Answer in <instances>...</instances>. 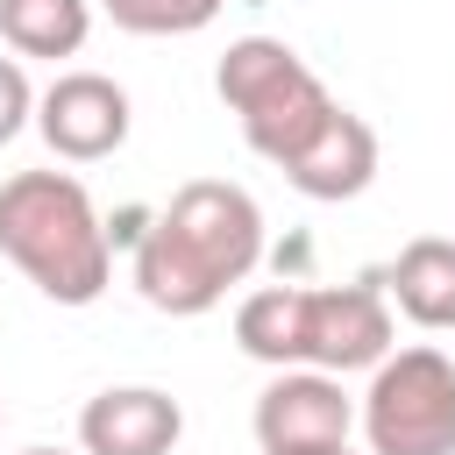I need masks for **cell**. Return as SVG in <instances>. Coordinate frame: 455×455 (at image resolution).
<instances>
[{"label": "cell", "mask_w": 455, "mask_h": 455, "mask_svg": "<svg viewBox=\"0 0 455 455\" xmlns=\"http://www.w3.org/2000/svg\"><path fill=\"white\" fill-rule=\"evenodd\" d=\"M263 263V206L228 178L178 185L135 235V291L156 313L199 320Z\"/></svg>", "instance_id": "1"}, {"label": "cell", "mask_w": 455, "mask_h": 455, "mask_svg": "<svg viewBox=\"0 0 455 455\" xmlns=\"http://www.w3.org/2000/svg\"><path fill=\"white\" fill-rule=\"evenodd\" d=\"M0 256L50 306H92L114 277V235L71 171H14L0 185Z\"/></svg>", "instance_id": "2"}, {"label": "cell", "mask_w": 455, "mask_h": 455, "mask_svg": "<svg viewBox=\"0 0 455 455\" xmlns=\"http://www.w3.org/2000/svg\"><path fill=\"white\" fill-rule=\"evenodd\" d=\"M213 92H220V107L242 121V142L263 156V164H291L313 135H320V121L341 107L327 85H320V71L291 50V43H277V36H235L228 50H220V64H213Z\"/></svg>", "instance_id": "3"}, {"label": "cell", "mask_w": 455, "mask_h": 455, "mask_svg": "<svg viewBox=\"0 0 455 455\" xmlns=\"http://www.w3.org/2000/svg\"><path fill=\"white\" fill-rule=\"evenodd\" d=\"M355 427L370 455H455V363L434 341L391 348L370 370Z\"/></svg>", "instance_id": "4"}, {"label": "cell", "mask_w": 455, "mask_h": 455, "mask_svg": "<svg viewBox=\"0 0 455 455\" xmlns=\"http://www.w3.org/2000/svg\"><path fill=\"white\" fill-rule=\"evenodd\" d=\"M391 355V291L384 277H348V284H313L306 291V363L313 370H377Z\"/></svg>", "instance_id": "5"}, {"label": "cell", "mask_w": 455, "mask_h": 455, "mask_svg": "<svg viewBox=\"0 0 455 455\" xmlns=\"http://www.w3.org/2000/svg\"><path fill=\"white\" fill-rule=\"evenodd\" d=\"M135 128V107L128 92L107 78V71H57L43 92H36V135L50 142V156L64 164H100L128 142Z\"/></svg>", "instance_id": "6"}, {"label": "cell", "mask_w": 455, "mask_h": 455, "mask_svg": "<svg viewBox=\"0 0 455 455\" xmlns=\"http://www.w3.org/2000/svg\"><path fill=\"white\" fill-rule=\"evenodd\" d=\"M256 448L277 455V448H327V441H348L355 434V398L341 391L334 370H313V363H291L277 370L263 391H256Z\"/></svg>", "instance_id": "7"}, {"label": "cell", "mask_w": 455, "mask_h": 455, "mask_svg": "<svg viewBox=\"0 0 455 455\" xmlns=\"http://www.w3.org/2000/svg\"><path fill=\"white\" fill-rule=\"evenodd\" d=\"M185 441V405L156 384H107L78 412L85 455H171Z\"/></svg>", "instance_id": "8"}, {"label": "cell", "mask_w": 455, "mask_h": 455, "mask_svg": "<svg viewBox=\"0 0 455 455\" xmlns=\"http://www.w3.org/2000/svg\"><path fill=\"white\" fill-rule=\"evenodd\" d=\"M284 178H291V192H306V199H320V206L370 192V178H377V128H370L363 114L334 107V114L320 121V135L284 164Z\"/></svg>", "instance_id": "9"}, {"label": "cell", "mask_w": 455, "mask_h": 455, "mask_svg": "<svg viewBox=\"0 0 455 455\" xmlns=\"http://www.w3.org/2000/svg\"><path fill=\"white\" fill-rule=\"evenodd\" d=\"M384 291H391V313H405L427 334H448L455 327V242L448 235H412L398 249V263L384 270Z\"/></svg>", "instance_id": "10"}, {"label": "cell", "mask_w": 455, "mask_h": 455, "mask_svg": "<svg viewBox=\"0 0 455 455\" xmlns=\"http://www.w3.org/2000/svg\"><path fill=\"white\" fill-rule=\"evenodd\" d=\"M235 348L249 363L291 370L306 363V284H263L235 306Z\"/></svg>", "instance_id": "11"}, {"label": "cell", "mask_w": 455, "mask_h": 455, "mask_svg": "<svg viewBox=\"0 0 455 455\" xmlns=\"http://www.w3.org/2000/svg\"><path fill=\"white\" fill-rule=\"evenodd\" d=\"M92 36V0H0V43L14 57H78Z\"/></svg>", "instance_id": "12"}, {"label": "cell", "mask_w": 455, "mask_h": 455, "mask_svg": "<svg viewBox=\"0 0 455 455\" xmlns=\"http://www.w3.org/2000/svg\"><path fill=\"white\" fill-rule=\"evenodd\" d=\"M128 36H199L228 0H92Z\"/></svg>", "instance_id": "13"}, {"label": "cell", "mask_w": 455, "mask_h": 455, "mask_svg": "<svg viewBox=\"0 0 455 455\" xmlns=\"http://www.w3.org/2000/svg\"><path fill=\"white\" fill-rule=\"evenodd\" d=\"M28 121H36V85H28L21 57L7 50V57H0V149H7V142H14Z\"/></svg>", "instance_id": "14"}, {"label": "cell", "mask_w": 455, "mask_h": 455, "mask_svg": "<svg viewBox=\"0 0 455 455\" xmlns=\"http://www.w3.org/2000/svg\"><path fill=\"white\" fill-rule=\"evenodd\" d=\"M277 455H348V441H327V448H277Z\"/></svg>", "instance_id": "15"}, {"label": "cell", "mask_w": 455, "mask_h": 455, "mask_svg": "<svg viewBox=\"0 0 455 455\" xmlns=\"http://www.w3.org/2000/svg\"><path fill=\"white\" fill-rule=\"evenodd\" d=\"M21 455H64V448H21Z\"/></svg>", "instance_id": "16"}]
</instances>
